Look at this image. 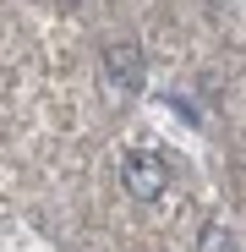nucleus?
Returning a JSON list of instances; mask_svg holds the SVG:
<instances>
[{
  "label": "nucleus",
  "mask_w": 246,
  "mask_h": 252,
  "mask_svg": "<svg viewBox=\"0 0 246 252\" xmlns=\"http://www.w3.org/2000/svg\"><path fill=\"white\" fill-rule=\"evenodd\" d=\"M104 71H109V82H120V88H137L142 82V50L132 44V38H109L104 44Z\"/></svg>",
  "instance_id": "2"
},
{
  "label": "nucleus",
  "mask_w": 246,
  "mask_h": 252,
  "mask_svg": "<svg viewBox=\"0 0 246 252\" xmlns=\"http://www.w3.org/2000/svg\"><path fill=\"white\" fill-rule=\"evenodd\" d=\"M197 252H235V236L224 230V220H208L197 236Z\"/></svg>",
  "instance_id": "3"
},
{
  "label": "nucleus",
  "mask_w": 246,
  "mask_h": 252,
  "mask_svg": "<svg viewBox=\"0 0 246 252\" xmlns=\"http://www.w3.org/2000/svg\"><path fill=\"white\" fill-rule=\"evenodd\" d=\"M120 187H126V197H137V203H159L164 187H170V164H164L159 154H148V148H137V154L120 159Z\"/></svg>",
  "instance_id": "1"
}]
</instances>
